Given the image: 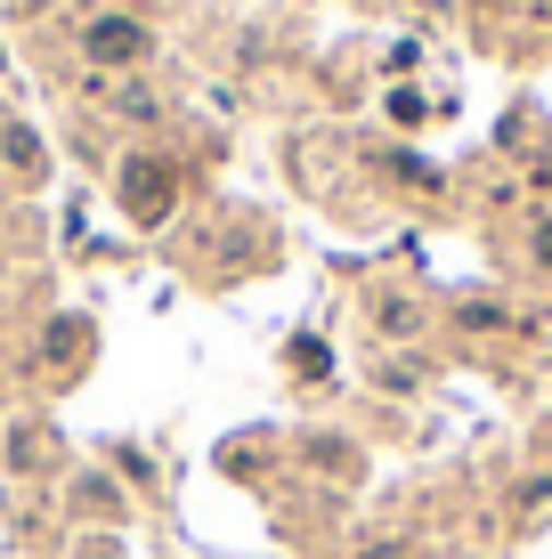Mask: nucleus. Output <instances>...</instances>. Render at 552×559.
<instances>
[{
	"label": "nucleus",
	"instance_id": "nucleus-1",
	"mask_svg": "<svg viewBox=\"0 0 552 559\" xmlns=\"http://www.w3.org/2000/svg\"><path fill=\"white\" fill-rule=\"evenodd\" d=\"M90 49H98V57H130V49H139V33H130V25H98V41H90Z\"/></svg>",
	"mask_w": 552,
	"mask_h": 559
}]
</instances>
